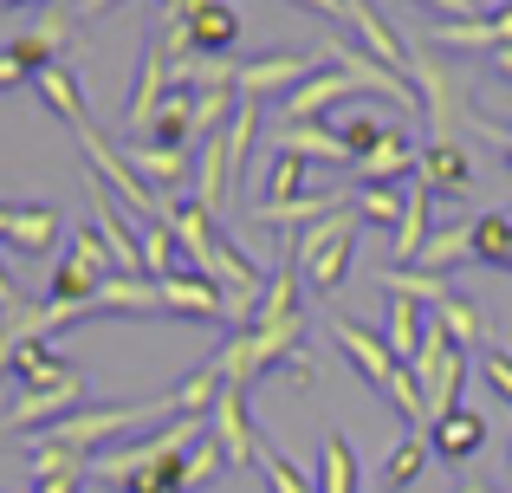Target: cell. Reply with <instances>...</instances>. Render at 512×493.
Listing matches in <instances>:
<instances>
[{"label":"cell","mask_w":512,"mask_h":493,"mask_svg":"<svg viewBox=\"0 0 512 493\" xmlns=\"http://www.w3.org/2000/svg\"><path fill=\"white\" fill-rule=\"evenodd\" d=\"M130 493H188V487H182V481H137Z\"/></svg>","instance_id":"cell-43"},{"label":"cell","mask_w":512,"mask_h":493,"mask_svg":"<svg viewBox=\"0 0 512 493\" xmlns=\"http://www.w3.org/2000/svg\"><path fill=\"white\" fill-rule=\"evenodd\" d=\"M428 325H435V318H428L422 305H409V299H389V305H383V344L396 351V364H415Z\"/></svg>","instance_id":"cell-19"},{"label":"cell","mask_w":512,"mask_h":493,"mask_svg":"<svg viewBox=\"0 0 512 493\" xmlns=\"http://www.w3.org/2000/svg\"><path fill=\"white\" fill-rule=\"evenodd\" d=\"M33 91H39V104H46L59 124H91V111H85V91H78V78L65 72V65H46V72L33 78Z\"/></svg>","instance_id":"cell-21"},{"label":"cell","mask_w":512,"mask_h":493,"mask_svg":"<svg viewBox=\"0 0 512 493\" xmlns=\"http://www.w3.org/2000/svg\"><path fill=\"white\" fill-rule=\"evenodd\" d=\"M59 234H65V221H59V208H46V202H26L20 208V221H13V253H52L59 247Z\"/></svg>","instance_id":"cell-24"},{"label":"cell","mask_w":512,"mask_h":493,"mask_svg":"<svg viewBox=\"0 0 512 493\" xmlns=\"http://www.w3.org/2000/svg\"><path fill=\"white\" fill-rule=\"evenodd\" d=\"M344 195H305V202H253L247 215L260 221V228H279V234H305L312 221H325L331 208H338Z\"/></svg>","instance_id":"cell-20"},{"label":"cell","mask_w":512,"mask_h":493,"mask_svg":"<svg viewBox=\"0 0 512 493\" xmlns=\"http://www.w3.org/2000/svg\"><path fill=\"white\" fill-rule=\"evenodd\" d=\"M137 241H143V279H169V273H182V266H188V253H182V241H175L169 221L137 228Z\"/></svg>","instance_id":"cell-27"},{"label":"cell","mask_w":512,"mask_h":493,"mask_svg":"<svg viewBox=\"0 0 512 493\" xmlns=\"http://www.w3.org/2000/svg\"><path fill=\"white\" fill-rule=\"evenodd\" d=\"M208 364L221 370V383H240V390H253V383H260L266 370H279V364H292V377L312 383V364H305V325H247V331H234Z\"/></svg>","instance_id":"cell-1"},{"label":"cell","mask_w":512,"mask_h":493,"mask_svg":"<svg viewBox=\"0 0 512 493\" xmlns=\"http://www.w3.org/2000/svg\"><path fill=\"white\" fill-rule=\"evenodd\" d=\"M402 370L422 383L428 429H435L441 416H454V409H461V390H467V351H454L441 325H428V338H422V351H415V364H402Z\"/></svg>","instance_id":"cell-3"},{"label":"cell","mask_w":512,"mask_h":493,"mask_svg":"<svg viewBox=\"0 0 512 493\" xmlns=\"http://www.w3.org/2000/svg\"><path fill=\"white\" fill-rule=\"evenodd\" d=\"M474 370H480V383H487V390L512 409V351H506V344H480V364Z\"/></svg>","instance_id":"cell-33"},{"label":"cell","mask_w":512,"mask_h":493,"mask_svg":"<svg viewBox=\"0 0 512 493\" xmlns=\"http://www.w3.org/2000/svg\"><path fill=\"white\" fill-rule=\"evenodd\" d=\"M344 98H357V78L338 72V65H318V72L305 78L279 111H286V124H318V117H325L331 104H344Z\"/></svg>","instance_id":"cell-11"},{"label":"cell","mask_w":512,"mask_h":493,"mask_svg":"<svg viewBox=\"0 0 512 493\" xmlns=\"http://www.w3.org/2000/svg\"><path fill=\"white\" fill-rule=\"evenodd\" d=\"M46 7H52V0H46Z\"/></svg>","instance_id":"cell-48"},{"label":"cell","mask_w":512,"mask_h":493,"mask_svg":"<svg viewBox=\"0 0 512 493\" xmlns=\"http://www.w3.org/2000/svg\"><path fill=\"white\" fill-rule=\"evenodd\" d=\"M78 409H85V377H78V364H72L52 390H26L20 403H13V416H0V435L7 429H52V422L78 416Z\"/></svg>","instance_id":"cell-6"},{"label":"cell","mask_w":512,"mask_h":493,"mask_svg":"<svg viewBox=\"0 0 512 493\" xmlns=\"http://www.w3.org/2000/svg\"><path fill=\"white\" fill-rule=\"evenodd\" d=\"M273 150H286V156H305V163H350V150H344V137L331 124H286L279 130V143Z\"/></svg>","instance_id":"cell-22"},{"label":"cell","mask_w":512,"mask_h":493,"mask_svg":"<svg viewBox=\"0 0 512 493\" xmlns=\"http://www.w3.org/2000/svg\"><path fill=\"white\" fill-rule=\"evenodd\" d=\"M299 7H312V13H325V20H344V0H299Z\"/></svg>","instance_id":"cell-42"},{"label":"cell","mask_w":512,"mask_h":493,"mask_svg":"<svg viewBox=\"0 0 512 493\" xmlns=\"http://www.w3.org/2000/svg\"><path fill=\"white\" fill-rule=\"evenodd\" d=\"M0 7H26V0H0Z\"/></svg>","instance_id":"cell-46"},{"label":"cell","mask_w":512,"mask_h":493,"mask_svg":"<svg viewBox=\"0 0 512 493\" xmlns=\"http://www.w3.org/2000/svg\"><path fill=\"white\" fill-rule=\"evenodd\" d=\"M428 46H441V52H500V33H493V20L480 13V20H441V26H428Z\"/></svg>","instance_id":"cell-25"},{"label":"cell","mask_w":512,"mask_h":493,"mask_svg":"<svg viewBox=\"0 0 512 493\" xmlns=\"http://www.w3.org/2000/svg\"><path fill=\"white\" fill-rule=\"evenodd\" d=\"M156 292H163L169 318H208V325H227V299H221V286H214L208 273H195V266H182V273L156 279Z\"/></svg>","instance_id":"cell-10"},{"label":"cell","mask_w":512,"mask_h":493,"mask_svg":"<svg viewBox=\"0 0 512 493\" xmlns=\"http://www.w3.org/2000/svg\"><path fill=\"white\" fill-rule=\"evenodd\" d=\"M461 260H474V221H454V228H435V234H428V247L415 253V266H422V273H441V279H448Z\"/></svg>","instance_id":"cell-23"},{"label":"cell","mask_w":512,"mask_h":493,"mask_svg":"<svg viewBox=\"0 0 512 493\" xmlns=\"http://www.w3.org/2000/svg\"><path fill=\"white\" fill-rule=\"evenodd\" d=\"M221 468H227L221 442H214V435H201V442H195V448L182 455V487H201V481H214Z\"/></svg>","instance_id":"cell-35"},{"label":"cell","mask_w":512,"mask_h":493,"mask_svg":"<svg viewBox=\"0 0 512 493\" xmlns=\"http://www.w3.org/2000/svg\"><path fill=\"white\" fill-rule=\"evenodd\" d=\"M493 72H500L506 85H512V46H500V52H493Z\"/></svg>","instance_id":"cell-45"},{"label":"cell","mask_w":512,"mask_h":493,"mask_svg":"<svg viewBox=\"0 0 512 493\" xmlns=\"http://www.w3.org/2000/svg\"><path fill=\"white\" fill-rule=\"evenodd\" d=\"M422 7H441L448 20H480V13H487L480 0H422Z\"/></svg>","instance_id":"cell-39"},{"label":"cell","mask_w":512,"mask_h":493,"mask_svg":"<svg viewBox=\"0 0 512 493\" xmlns=\"http://www.w3.org/2000/svg\"><path fill=\"white\" fill-rule=\"evenodd\" d=\"M474 137L500 143V156H506V169H512V124H493V117H474Z\"/></svg>","instance_id":"cell-38"},{"label":"cell","mask_w":512,"mask_h":493,"mask_svg":"<svg viewBox=\"0 0 512 493\" xmlns=\"http://www.w3.org/2000/svg\"><path fill=\"white\" fill-rule=\"evenodd\" d=\"M357 169H363V189H396L402 176H415V169H422V150H415V137L389 130L370 156H357Z\"/></svg>","instance_id":"cell-15"},{"label":"cell","mask_w":512,"mask_h":493,"mask_svg":"<svg viewBox=\"0 0 512 493\" xmlns=\"http://www.w3.org/2000/svg\"><path fill=\"white\" fill-rule=\"evenodd\" d=\"M312 72H318L312 52H266V59L240 65V98H253V104H286Z\"/></svg>","instance_id":"cell-5"},{"label":"cell","mask_w":512,"mask_h":493,"mask_svg":"<svg viewBox=\"0 0 512 493\" xmlns=\"http://www.w3.org/2000/svg\"><path fill=\"white\" fill-rule=\"evenodd\" d=\"M428 448H435V461H474L480 448H487V416H480L474 403H461L454 416H441L435 429H428Z\"/></svg>","instance_id":"cell-14"},{"label":"cell","mask_w":512,"mask_h":493,"mask_svg":"<svg viewBox=\"0 0 512 493\" xmlns=\"http://www.w3.org/2000/svg\"><path fill=\"white\" fill-rule=\"evenodd\" d=\"M428 195H467L474 189V150L467 143H422V169H415Z\"/></svg>","instance_id":"cell-12"},{"label":"cell","mask_w":512,"mask_h":493,"mask_svg":"<svg viewBox=\"0 0 512 493\" xmlns=\"http://www.w3.org/2000/svg\"><path fill=\"white\" fill-rule=\"evenodd\" d=\"M331 338H338V351L350 357V370H357L370 390H389V377H396L402 364H396V351H389L376 331H363L357 318H344V312H338V318H331Z\"/></svg>","instance_id":"cell-9"},{"label":"cell","mask_w":512,"mask_h":493,"mask_svg":"<svg viewBox=\"0 0 512 493\" xmlns=\"http://www.w3.org/2000/svg\"><path fill=\"white\" fill-rule=\"evenodd\" d=\"M487 20H493V33H500V46H512V0H500Z\"/></svg>","instance_id":"cell-41"},{"label":"cell","mask_w":512,"mask_h":493,"mask_svg":"<svg viewBox=\"0 0 512 493\" xmlns=\"http://www.w3.org/2000/svg\"><path fill=\"white\" fill-rule=\"evenodd\" d=\"M318 52H325V65H338V72H350V78H357V91H376V98L402 104V111H422V91H415V85H409L402 72H389L383 59H370V52H357V46H350L344 33H331V39H325Z\"/></svg>","instance_id":"cell-4"},{"label":"cell","mask_w":512,"mask_h":493,"mask_svg":"<svg viewBox=\"0 0 512 493\" xmlns=\"http://www.w3.org/2000/svg\"><path fill=\"white\" fill-rule=\"evenodd\" d=\"M350 202H357V221L396 234V228H402V208H409V189H357Z\"/></svg>","instance_id":"cell-32"},{"label":"cell","mask_w":512,"mask_h":493,"mask_svg":"<svg viewBox=\"0 0 512 493\" xmlns=\"http://www.w3.org/2000/svg\"><path fill=\"white\" fill-rule=\"evenodd\" d=\"M338 137H344V150H350V163H357V156H370V150H376V143H383V137H389V130H383V124H376V117H370V111H357V117H344V124H338Z\"/></svg>","instance_id":"cell-36"},{"label":"cell","mask_w":512,"mask_h":493,"mask_svg":"<svg viewBox=\"0 0 512 493\" xmlns=\"http://www.w3.org/2000/svg\"><path fill=\"white\" fill-rule=\"evenodd\" d=\"M435 461V448L422 442V435H402L396 448H389V461H383V487L389 493H402V487H415L422 481V468Z\"/></svg>","instance_id":"cell-29"},{"label":"cell","mask_w":512,"mask_h":493,"mask_svg":"<svg viewBox=\"0 0 512 493\" xmlns=\"http://www.w3.org/2000/svg\"><path fill=\"white\" fill-rule=\"evenodd\" d=\"M182 26H188V46H195L201 59H227L234 39H240V13L227 7V0H195Z\"/></svg>","instance_id":"cell-13"},{"label":"cell","mask_w":512,"mask_h":493,"mask_svg":"<svg viewBox=\"0 0 512 493\" xmlns=\"http://www.w3.org/2000/svg\"><path fill=\"white\" fill-rule=\"evenodd\" d=\"M208 435L221 442L227 468H253V455H260L266 435L253 429V409H247V390H240V383L221 390V403H214V416H208Z\"/></svg>","instance_id":"cell-7"},{"label":"cell","mask_w":512,"mask_h":493,"mask_svg":"<svg viewBox=\"0 0 512 493\" xmlns=\"http://www.w3.org/2000/svg\"><path fill=\"white\" fill-rule=\"evenodd\" d=\"M474 260L512 273V208H493V215L474 221Z\"/></svg>","instance_id":"cell-28"},{"label":"cell","mask_w":512,"mask_h":493,"mask_svg":"<svg viewBox=\"0 0 512 493\" xmlns=\"http://www.w3.org/2000/svg\"><path fill=\"white\" fill-rule=\"evenodd\" d=\"M117 0H78V20H98V13H111Z\"/></svg>","instance_id":"cell-44"},{"label":"cell","mask_w":512,"mask_h":493,"mask_svg":"<svg viewBox=\"0 0 512 493\" xmlns=\"http://www.w3.org/2000/svg\"><path fill=\"white\" fill-rule=\"evenodd\" d=\"M91 481V468H59V474H33V493H78Z\"/></svg>","instance_id":"cell-37"},{"label":"cell","mask_w":512,"mask_h":493,"mask_svg":"<svg viewBox=\"0 0 512 493\" xmlns=\"http://www.w3.org/2000/svg\"><path fill=\"white\" fill-rule=\"evenodd\" d=\"M305 195H312V182H305V156L273 150V163H266L260 195H253V202H305Z\"/></svg>","instance_id":"cell-26"},{"label":"cell","mask_w":512,"mask_h":493,"mask_svg":"<svg viewBox=\"0 0 512 493\" xmlns=\"http://www.w3.org/2000/svg\"><path fill=\"white\" fill-rule=\"evenodd\" d=\"M26 78H33V72H26V65L13 59L7 46H0V91H7V85H26Z\"/></svg>","instance_id":"cell-40"},{"label":"cell","mask_w":512,"mask_h":493,"mask_svg":"<svg viewBox=\"0 0 512 493\" xmlns=\"http://www.w3.org/2000/svg\"><path fill=\"white\" fill-rule=\"evenodd\" d=\"M376 286H383L389 299H409V305H422V312H441V305L454 299V279H441V273H422V266H383V273H376Z\"/></svg>","instance_id":"cell-18"},{"label":"cell","mask_w":512,"mask_h":493,"mask_svg":"<svg viewBox=\"0 0 512 493\" xmlns=\"http://www.w3.org/2000/svg\"><path fill=\"white\" fill-rule=\"evenodd\" d=\"M253 468H260V481L273 493H318V474H305L299 461H286L273 442H260V455H253Z\"/></svg>","instance_id":"cell-30"},{"label":"cell","mask_w":512,"mask_h":493,"mask_svg":"<svg viewBox=\"0 0 512 493\" xmlns=\"http://www.w3.org/2000/svg\"><path fill=\"white\" fill-rule=\"evenodd\" d=\"M428 318H435V325L448 331L454 351H474V344H480V305L467 299V292H454V299L441 305V312H428Z\"/></svg>","instance_id":"cell-31"},{"label":"cell","mask_w":512,"mask_h":493,"mask_svg":"<svg viewBox=\"0 0 512 493\" xmlns=\"http://www.w3.org/2000/svg\"><path fill=\"white\" fill-rule=\"evenodd\" d=\"M201 130H195V91L188 85H175L163 104H156V124L143 130L137 143H156V150H188V143H195Z\"/></svg>","instance_id":"cell-16"},{"label":"cell","mask_w":512,"mask_h":493,"mask_svg":"<svg viewBox=\"0 0 512 493\" xmlns=\"http://www.w3.org/2000/svg\"><path fill=\"white\" fill-rule=\"evenodd\" d=\"M383 396H389V403H396V416L409 422V435H415V429H422V422H428V403H422V383H415L409 370H396V377H389V390H383Z\"/></svg>","instance_id":"cell-34"},{"label":"cell","mask_w":512,"mask_h":493,"mask_svg":"<svg viewBox=\"0 0 512 493\" xmlns=\"http://www.w3.org/2000/svg\"><path fill=\"white\" fill-rule=\"evenodd\" d=\"M506 461H512V448H506Z\"/></svg>","instance_id":"cell-47"},{"label":"cell","mask_w":512,"mask_h":493,"mask_svg":"<svg viewBox=\"0 0 512 493\" xmlns=\"http://www.w3.org/2000/svg\"><path fill=\"white\" fill-rule=\"evenodd\" d=\"M124 163L137 169V182H143V189H156V195H169V189H182V182H195V163H188V150H156V143H137V150H124Z\"/></svg>","instance_id":"cell-17"},{"label":"cell","mask_w":512,"mask_h":493,"mask_svg":"<svg viewBox=\"0 0 512 493\" xmlns=\"http://www.w3.org/2000/svg\"><path fill=\"white\" fill-rule=\"evenodd\" d=\"M72 39H78V13H65V7H46V13H39V20L20 33V39H7V52H13V59H20L33 78H39L46 65H59V52L72 46Z\"/></svg>","instance_id":"cell-8"},{"label":"cell","mask_w":512,"mask_h":493,"mask_svg":"<svg viewBox=\"0 0 512 493\" xmlns=\"http://www.w3.org/2000/svg\"><path fill=\"white\" fill-rule=\"evenodd\" d=\"M350 253H357V202H338L325 221H312L305 234H286L279 260H292L312 292H338L350 279Z\"/></svg>","instance_id":"cell-2"}]
</instances>
